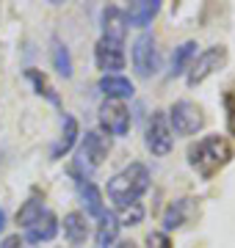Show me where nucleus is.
Masks as SVG:
<instances>
[{"mask_svg": "<svg viewBox=\"0 0 235 248\" xmlns=\"http://www.w3.org/2000/svg\"><path fill=\"white\" fill-rule=\"evenodd\" d=\"M185 157H188V166L202 179H213L235 157V143L227 135H205L197 143H191Z\"/></svg>", "mask_w": 235, "mask_h": 248, "instance_id": "f257e3e1", "label": "nucleus"}, {"mask_svg": "<svg viewBox=\"0 0 235 248\" xmlns=\"http://www.w3.org/2000/svg\"><path fill=\"white\" fill-rule=\"evenodd\" d=\"M150 179H152V174H150V169L144 163H130V166H125L122 171H117L108 179V187H105L108 199L117 204V210H122L127 204H136L147 193Z\"/></svg>", "mask_w": 235, "mask_h": 248, "instance_id": "f03ea898", "label": "nucleus"}, {"mask_svg": "<svg viewBox=\"0 0 235 248\" xmlns=\"http://www.w3.org/2000/svg\"><path fill=\"white\" fill-rule=\"evenodd\" d=\"M130 58H133V69H136L138 78H152L161 69V50H158V39H155L152 31H141L133 42V50H130Z\"/></svg>", "mask_w": 235, "mask_h": 248, "instance_id": "7ed1b4c3", "label": "nucleus"}, {"mask_svg": "<svg viewBox=\"0 0 235 248\" xmlns=\"http://www.w3.org/2000/svg\"><path fill=\"white\" fill-rule=\"evenodd\" d=\"M227 58H230V53H227L224 45H213V47H208V50H202V53L191 61L188 69H185V83H188L191 89L199 86V83H205L210 75H216V72L224 69Z\"/></svg>", "mask_w": 235, "mask_h": 248, "instance_id": "20e7f679", "label": "nucleus"}, {"mask_svg": "<svg viewBox=\"0 0 235 248\" xmlns=\"http://www.w3.org/2000/svg\"><path fill=\"white\" fill-rule=\"evenodd\" d=\"M166 119H169V127H172V135H197L202 127H205V113L197 102L191 99H177L169 110H166Z\"/></svg>", "mask_w": 235, "mask_h": 248, "instance_id": "39448f33", "label": "nucleus"}, {"mask_svg": "<svg viewBox=\"0 0 235 248\" xmlns=\"http://www.w3.org/2000/svg\"><path fill=\"white\" fill-rule=\"evenodd\" d=\"M144 143L147 149L152 152V157H166L172 152L174 135L166 119V110H152V116L147 119V130H144Z\"/></svg>", "mask_w": 235, "mask_h": 248, "instance_id": "423d86ee", "label": "nucleus"}, {"mask_svg": "<svg viewBox=\"0 0 235 248\" xmlns=\"http://www.w3.org/2000/svg\"><path fill=\"white\" fill-rule=\"evenodd\" d=\"M125 42L111 39V36H100L94 45V63L102 75H119V69H125Z\"/></svg>", "mask_w": 235, "mask_h": 248, "instance_id": "0eeeda50", "label": "nucleus"}, {"mask_svg": "<svg viewBox=\"0 0 235 248\" xmlns=\"http://www.w3.org/2000/svg\"><path fill=\"white\" fill-rule=\"evenodd\" d=\"M100 124L108 135H117V138H125L130 133V108L119 99H105L100 105Z\"/></svg>", "mask_w": 235, "mask_h": 248, "instance_id": "6e6552de", "label": "nucleus"}, {"mask_svg": "<svg viewBox=\"0 0 235 248\" xmlns=\"http://www.w3.org/2000/svg\"><path fill=\"white\" fill-rule=\"evenodd\" d=\"M111 152V141L105 135H100L97 130H89L81 141V166H89V169H97L102 166V160L108 157Z\"/></svg>", "mask_w": 235, "mask_h": 248, "instance_id": "1a4fd4ad", "label": "nucleus"}, {"mask_svg": "<svg viewBox=\"0 0 235 248\" xmlns=\"http://www.w3.org/2000/svg\"><path fill=\"white\" fill-rule=\"evenodd\" d=\"M64 229V240L69 243L72 248H83L86 246V240H89V218L78 210L64 215V223H58Z\"/></svg>", "mask_w": 235, "mask_h": 248, "instance_id": "9d476101", "label": "nucleus"}, {"mask_svg": "<svg viewBox=\"0 0 235 248\" xmlns=\"http://www.w3.org/2000/svg\"><path fill=\"white\" fill-rule=\"evenodd\" d=\"M25 234H22V240L25 243H31V246H36V243H50V240L58 234V218H55L53 210H47L42 218H39L36 223H31L28 229H22Z\"/></svg>", "mask_w": 235, "mask_h": 248, "instance_id": "9b49d317", "label": "nucleus"}, {"mask_svg": "<svg viewBox=\"0 0 235 248\" xmlns=\"http://www.w3.org/2000/svg\"><path fill=\"white\" fill-rule=\"evenodd\" d=\"M75 182H78V193H81V202L86 207V215L91 218H102L105 215V202H102V193H100V187L86 177H78L75 174Z\"/></svg>", "mask_w": 235, "mask_h": 248, "instance_id": "f8f14e48", "label": "nucleus"}, {"mask_svg": "<svg viewBox=\"0 0 235 248\" xmlns=\"http://www.w3.org/2000/svg\"><path fill=\"white\" fill-rule=\"evenodd\" d=\"M97 89L105 94V99H119V102H125L136 94V86H133V80L125 78V75H102L97 83Z\"/></svg>", "mask_w": 235, "mask_h": 248, "instance_id": "ddd939ff", "label": "nucleus"}, {"mask_svg": "<svg viewBox=\"0 0 235 248\" xmlns=\"http://www.w3.org/2000/svg\"><path fill=\"white\" fill-rule=\"evenodd\" d=\"M158 11H161V0H138L125 11V19L130 28H147L158 17Z\"/></svg>", "mask_w": 235, "mask_h": 248, "instance_id": "4468645a", "label": "nucleus"}, {"mask_svg": "<svg viewBox=\"0 0 235 248\" xmlns=\"http://www.w3.org/2000/svg\"><path fill=\"white\" fill-rule=\"evenodd\" d=\"M194 210V199H177L172 202L166 210H163V232H172V229H180L188 223V215Z\"/></svg>", "mask_w": 235, "mask_h": 248, "instance_id": "2eb2a0df", "label": "nucleus"}, {"mask_svg": "<svg viewBox=\"0 0 235 248\" xmlns=\"http://www.w3.org/2000/svg\"><path fill=\"white\" fill-rule=\"evenodd\" d=\"M61 124H64V130H61V138L53 143V149H50V157L53 160H61L67 152L75 146V141H78V135H81V127H78V122H75V116H64L61 119Z\"/></svg>", "mask_w": 235, "mask_h": 248, "instance_id": "dca6fc26", "label": "nucleus"}, {"mask_svg": "<svg viewBox=\"0 0 235 248\" xmlns=\"http://www.w3.org/2000/svg\"><path fill=\"white\" fill-rule=\"evenodd\" d=\"M125 33H127L125 11L117 9V6H108V9L102 11V36H111V39L125 42Z\"/></svg>", "mask_w": 235, "mask_h": 248, "instance_id": "f3484780", "label": "nucleus"}, {"mask_svg": "<svg viewBox=\"0 0 235 248\" xmlns=\"http://www.w3.org/2000/svg\"><path fill=\"white\" fill-rule=\"evenodd\" d=\"M197 58V42L194 39H188V42H183L180 47H174L172 53V69H169V75L172 78H180V75H185V69L191 66V61Z\"/></svg>", "mask_w": 235, "mask_h": 248, "instance_id": "a211bd4d", "label": "nucleus"}, {"mask_svg": "<svg viewBox=\"0 0 235 248\" xmlns=\"http://www.w3.org/2000/svg\"><path fill=\"white\" fill-rule=\"evenodd\" d=\"M50 55H53V66H55V72L61 75L64 80H69L72 78V55H69V47L64 45L58 36H53L50 39Z\"/></svg>", "mask_w": 235, "mask_h": 248, "instance_id": "6ab92c4d", "label": "nucleus"}, {"mask_svg": "<svg viewBox=\"0 0 235 248\" xmlns=\"http://www.w3.org/2000/svg\"><path fill=\"white\" fill-rule=\"evenodd\" d=\"M97 221H100V226H97V246L100 248L114 246V243H117V237H119V229H122V226L117 223V215L105 210V215H102V218H97Z\"/></svg>", "mask_w": 235, "mask_h": 248, "instance_id": "aec40b11", "label": "nucleus"}, {"mask_svg": "<svg viewBox=\"0 0 235 248\" xmlns=\"http://www.w3.org/2000/svg\"><path fill=\"white\" fill-rule=\"evenodd\" d=\"M25 78L31 80V83H34V89H36L39 97H45L47 102H50V105L61 108V97H58V91H55L53 86H50V80H47L45 75H42V72H39V69H28V72H25Z\"/></svg>", "mask_w": 235, "mask_h": 248, "instance_id": "412c9836", "label": "nucleus"}, {"mask_svg": "<svg viewBox=\"0 0 235 248\" xmlns=\"http://www.w3.org/2000/svg\"><path fill=\"white\" fill-rule=\"evenodd\" d=\"M45 213H47V207H45L42 202H39V199H28V202L22 204V207H19V213H17V223L22 226V229H28L31 223H36Z\"/></svg>", "mask_w": 235, "mask_h": 248, "instance_id": "4be33fe9", "label": "nucleus"}, {"mask_svg": "<svg viewBox=\"0 0 235 248\" xmlns=\"http://www.w3.org/2000/svg\"><path fill=\"white\" fill-rule=\"evenodd\" d=\"M117 215V223L119 226H138V223L144 221V207H141V202L136 204H127V207H122Z\"/></svg>", "mask_w": 235, "mask_h": 248, "instance_id": "5701e85b", "label": "nucleus"}, {"mask_svg": "<svg viewBox=\"0 0 235 248\" xmlns=\"http://www.w3.org/2000/svg\"><path fill=\"white\" fill-rule=\"evenodd\" d=\"M221 102H224V116H227V133L235 138V91H224V97H221Z\"/></svg>", "mask_w": 235, "mask_h": 248, "instance_id": "b1692460", "label": "nucleus"}, {"mask_svg": "<svg viewBox=\"0 0 235 248\" xmlns=\"http://www.w3.org/2000/svg\"><path fill=\"white\" fill-rule=\"evenodd\" d=\"M147 248H174V246H172V240H169L166 232H152L147 237Z\"/></svg>", "mask_w": 235, "mask_h": 248, "instance_id": "393cba45", "label": "nucleus"}, {"mask_svg": "<svg viewBox=\"0 0 235 248\" xmlns=\"http://www.w3.org/2000/svg\"><path fill=\"white\" fill-rule=\"evenodd\" d=\"M22 243H25V240L19 237V234H9V237L0 243V248H22Z\"/></svg>", "mask_w": 235, "mask_h": 248, "instance_id": "a878e982", "label": "nucleus"}, {"mask_svg": "<svg viewBox=\"0 0 235 248\" xmlns=\"http://www.w3.org/2000/svg\"><path fill=\"white\" fill-rule=\"evenodd\" d=\"M6 229V210H3V207H0V232Z\"/></svg>", "mask_w": 235, "mask_h": 248, "instance_id": "bb28decb", "label": "nucleus"}, {"mask_svg": "<svg viewBox=\"0 0 235 248\" xmlns=\"http://www.w3.org/2000/svg\"><path fill=\"white\" fill-rule=\"evenodd\" d=\"M117 248H133V243H117Z\"/></svg>", "mask_w": 235, "mask_h": 248, "instance_id": "cd10ccee", "label": "nucleus"}, {"mask_svg": "<svg viewBox=\"0 0 235 248\" xmlns=\"http://www.w3.org/2000/svg\"><path fill=\"white\" fill-rule=\"evenodd\" d=\"M22 248H36V246H31V243H22Z\"/></svg>", "mask_w": 235, "mask_h": 248, "instance_id": "c85d7f7f", "label": "nucleus"}]
</instances>
